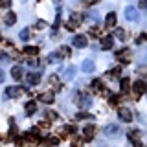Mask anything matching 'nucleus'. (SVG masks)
<instances>
[{"label": "nucleus", "mask_w": 147, "mask_h": 147, "mask_svg": "<svg viewBox=\"0 0 147 147\" xmlns=\"http://www.w3.org/2000/svg\"><path fill=\"white\" fill-rule=\"evenodd\" d=\"M83 18H85V17H83V15H81V13H72V17H70V20H68V22H66V30H68V31H74V30H76V28H77V26H81V22H83Z\"/></svg>", "instance_id": "f257e3e1"}, {"label": "nucleus", "mask_w": 147, "mask_h": 147, "mask_svg": "<svg viewBox=\"0 0 147 147\" xmlns=\"http://www.w3.org/2000/svg\"><path fill=\"white\" fill-rule=\"evenodd\" d=\"M74 101H76V105H77L79 109H86V107H90V105H92V99H90L86 94H77Z\"/></svg>", "instance_id": "f03ea898"}, {"label": "nucleus", "mask_w": 147, "mask_h": 147, "mask_svg": "<svg viewBox=\"0 0 147 147\" xmlns=\"http://www.w3.org/2000/svg\"><path fill=\"white\" fill-rule=\"evenodd\" d=\"M118 116H119L121 121L129 123V121H132V110L131 109H125V107H119L118 109Z\"/></svg>", "instance_id": "7ed1b4c3"}, {"label": "nucleus", "mask_w": 147, "mask_h": 147, "mask_svg": "<svg viewBox=\"0 0 147 147\" xmlns=\"http://www.w3.org/2000/svg\"><path fill=\"white\" fill-rule=\"evenodd\" d=\"M125 18H127V20H132V22H138V20H140V15H138L136 7L127 6L125 7Z\"/></svg>", "instance_id": "20e7f679"}, {"label": "nucleus", "mask_w": 147, "mask_h": 147, "mask_svg": "<svg viewBox=\"0 0 147 147\" xmlns=\"http://www.w3.org/2000/svg\"><path fill=\"white\" fill-rule=\"evenodd\" d=\"M147 92V83L145 81H136L134 83V99H138V96Z\"/></svg>", "instance_id": "39448f33"}, {"label": "nucleus", "mask_w": 147, "mask_h": 147, "mask_svg": "<svg viewBox=\"0 0 147 147\" xmlns=\"http://www.w3.org/2000/svg\"><path fill=\"white\" fill-rule=\"evenodd\" d=\"M116 57L121 63H129V61H131V57H132V53H131V50H129V48H123V50H119V52L116 53Z\"/></svg>", "instance_id": "423d86ee"}, {"label": "nucleus", "mask_w": 147, "mask_h": 147, "mask_svg": "<svg viewBox=\"0 0 147 147\" xmlns=\"http://www.w3.org/2000/svg\"><path fill=\"white\" fill-rule=\"evenodd\" d=\"M72 44L76 46V48H85V46L88 44V39H86L85 35H76L74 40H72Z\"/></svg>", "instance_id": "0eeeda50"}, {"label": "nucleus", "mask_w": 147, "mask_h": 147, "mask_svg": "<svg viewBox=\"0 0 147 147\" xmlns=\"http://www.w3.org/2000/svg\"><path fill=\"white\" fill-rule=\"evenodd\" d=\"M94 68H96V64H94L92 59H85L83 64H81V70L85 72V74H92V72H94Z\"/></svg>", "instance_id": "6e6552de"}, {"label": "nucleus", "mask_w": 147, "mask_h": 147, "mask_svg": "<svg viewBox=\"0 0 147 147\" xmlns=\"http://www.w3.org/2000/svg\"><path fill=\"white\" fill-rule=\"evenodd\" d=\"M103 132L107 136H116V134H119V127L114 125V123H110V125H105L103 127Z\"/></svg>", "instance_id": "1a4fd4ad"}, {"label": "nucleus", "mask_w": 147, "mask_h": 147, "mask_svg": "<svg viewBox=\"0 0 147 147\" xmlns=\"http://www.w3.org/2000/svg\"><path fill=\"white\" fill-rule=\"evenodd\" d=\"M22 92H24V90H22V86H7L6 94H7V98H18Z\"/></svg>", "instance_id": "9d476101"}, {"label": "nucleus", "mask_w": 147, "mask_h": 147, "mask_svg": "<svg viewBox=\"0 0 147 147\" xmlns=\"http://www.w3.org/2000/svg\"><path fill=\"white\" fill-rule=\"evenodd\" d=\"M94 132H96L94 125H86L83 129V138H85V140H92V138H94Z\"/></svg>", "instance_id": "9b49d317"}, {"label": "nucleus", "mask_w": 147, "mask_h": 147, "mask_svg": "<svg viewBox=\"0 0 147 147\" xmlns=\"http://www.w3.org/2000/svg\"><path fill=\"white\" fill-rule=\"evenodd\" d=\"M116 26V13H109L107 17H105V28H114Z\"/></svg>", "instance_id": "f8f14e48"}, {"label": "nucleus", "mask_w": 147, "mask_h": 147, "mask_svg": "<svg viewBox=\"0 0 147 147\" xmlns=\"http://www.w3.org/2000/svg\"><path fill=\"white\" fill-rule=\"evenodd\" d=\"M22 76H24V70H22L20 66H13V70H11V77H13V79H15V81H20Z\"/></svg>", "instance_id": "ddd939ff"}, {"label": "nucleus", "mask_w": 147, "mask_h": 147, "mask_svg": "<svg viewBox=\"0 0 147 147\" xmlns=\"http://www.w3.org/2000/svg\"><path fill=\"white\" fill-rule=\"evenodd\" d=\"M112 42H114V39L110 35L103 37V39H101V48H103V50H110V48H112Z\"/></svg>", "instance_id": "4468645a"}, {"label": "nucleus", "mask_w": 147, "mask_h": 147, "mask_svg": "<svg viewBox=\"0 0 147 147\" xmlns=\"http://www.w3.org/2000/svg\"><path fill=\"white\" fill-rule=\"evenodd\" d=\"M28 83H30V85H37V83L40 81V74H37V72H31V74H28Z\"/></svg>", "instance_id": "2eb2a0df"}, {"label": "nucleus", "mask_w": 147, "mask_h": 147, "mask_svg": "<svg viewBox=\"0 0 147 147\" xmlns=\"http://www.w3.org/2000/svg\"><path fill=\"white\" fill-rule=\"evenodd\" d=\"M53 99H55L53 92H44V94L40 96V101H44V103H53Z\"/></svg>", "instance_id": "dca6fc26"}, {"label": "nucleus", "mask_w": 147, "mask_h": 147, "mask_svg": "<svg viewBox=\"0 0 147 147\" xmlns=\"http://www.w3.org/2000/svg\"><path fill=\"white\" fill-rule=\"evenodd\" d=\"M4 22H6V26H13L17 22V15L15 13H7L6 18H4Z\"/></svg>", "instance_id": "f3484780"}, {"label": "nucleus", "mask_w": 147, "mask_h": 147, "mask_svg": "<svg viewBox=\"0 0 147 147\" xmlns=\"http://www.w3.org/2000/svg\"><path fill=\"white\" fill-rule=\"evenodd\" d=\"M129 140H131V142H138V140H140V131H138V129L129 131Z\"/></svg>", "instance_id": "a211bd4d"}, {"label": "nucleus", "mask_w": 147, "mask_h": 147, "mask_svg": "<svg viewBox=\"0 0 147 147\" xmlns=\"http://www.w3.org/2000/svg\"><path fill=\"white\" fill-rule=\"evenodd\" d=\"M37 110V105L33 103V101H30V103H26V114L28 116H30V114H33Z\"/></svg>", "instance_id": "6ab92c4d"}, {"label": "nucleus", "mask_w": 147, "mask_h": 147, "mask_svg": "<svg viewBox=\"0 0 147 147\" xmlns=\"http://www.w3.org/2000/svg\"><path fill=\"white\" fill-rule=\"evenodd\" d=\"M24 52H26L28 55H37V53H39V48H37V46H26Z\"/></svg>", "instance_id": "aec40b11"}, {"label": "nucleus", "mask_w": 147, "mask_h": 147, "mask_svg": "<svg viewBox=\"0 0 147 147\" xmlns=\"http://www.w3.org/2000/svg\"><path fill=\"white\" fill-rule=\"evenodd\" d=\"M127 31L125 30H123V28H118V30H116V37H118V39H121V40H125L127 39Z\"/></svg>", "instance_id": "412c9836"}, {"label": "nucleus", "mask_w": 147, "mask_h": 147, "mask_svg": "<svg viewBox=\"0 0 147 147\" xmlns=\"http://www.w3.org/2000/svg\"><path fill=\"white\" fill-rule=\"evenodd\" d=\"M101 85H103L101 79H94V81H92V90H94V92H101Z\"/></svg>", "instance_id": "4be33fe9"}, {"label": "nucleus", "mask_w": 147, "mask_h": 147, "mask_svg": "<svg viewBox=\"0 0 147 147\" xmlns=\"http://www.w3.org/2000/svg\"><path fill=\"white\" fill-rule=\"evenodd\" d=\"M48 81L55 86V90H61V86H59V79H57V76H55V74H53V76H50V79H48Z\"/></svg>", "instance_id": "5701e85b"}, {"label": "nucleus", "mask_w": 147, "mask_h": 147, "mask_svg": "<svg viewBox=\"0 0 147 147\" xmlns=\"http://www.w3.org/2000/svg\"><path fill=\"white\" fill-rule=\"evenodd\" d=\"M109 74V77H118L119 74H121V66H116V68H112L110 72H107Z\"/></svg>", "instance_id": "b1692460"}, {"label": "nucleus", "mask_w": 147, "mask_h": 147, "mask_svg": "<svg viewBox=\"0 0 147 147\" xmlns=\"http://www.w3.org/2000/svg\"><path fill=\"white\" fill-rule=\"evenodd\" d=\"M129 86H131V79H129V77H123V79H121V90L127 92Z\"/></svg>", "instance_id": "393cba45"}, {"label": "nucleus", "mask_w": 147, "mask_h": 147, "mask_svg": "<svg viewBox=\"0 0 147 147\" xmlns=\"http://www.w3.org/2000/svg\"><path fill=\"white\" fill-rule=\"evenodd\" d=\"M46 116H48L50 121H55V119L59 118V114H57V112H53V110H46Z\"/></svg>", "instance_id": "a878e982"}, {"label": "nucleus", "mask_w": 147, "mask_h": 147, "mask_svg": "<svg viewBox=\"0 0 147 147\" xmlns=\"http://www.w3.org/2000/svg\"><path fill=\"white\" fill-rule=\"evenodd\" d=\"M74 74H76V68L70 66V68H66V72H64V77H66V79H72Z\"/></svg>", "instance_id": "bb28decb"}, {"label": "nucleus", "mask_w": 147, "mask_h": 147, "mask_svg": "<svg viewBox=\"0 0 147 147\" xmlns=\"http://www.w3.org/2000/svg\"><path fill=\"white\" fill-rule=\"evenodd\" d=\"M59 55H63L64 59H68V57H70V48H68V46H63V48H61V53H59Z\"/></svg>", "instance_id": "cd10ccee"}, {"label": "nucleus", "mask_w": 147, "mask_h": 147, "mask_svg": "<svg viewBox=\"0 0 147 147\" xmlns=\"http://www.w3.org/2000/svg\"><path fill=\"white\" fill-rule=\"evenodd\" d=\"M30 37H31V33H30V30H28V28H26V30H22V31H20V39H22V40H28Z\"/></svg>", "instance_id": "c85d7f7f"}, {"label": "nucleus", "mask_w": 147, "mask_h": 147, "mask_svg": "<svg viewBox=\"0 0 147 147\" xmlns=\"http://www.w3.org/2000/svg\"><path fill=\"white\" fill-rule=\"evenodd\" d=\"M48 61L50 63H59V61H61V55H59V53H52L48 57Z\"/></svg>", "instance_id": "c756f323"}, {"label": "nucleus", "mask_w": 147, "mask_h": 147, "mask_svg": "<svg viewBox=\"0 0 147 147\" xmlns=\"http://www.w3.org/2000/svg\"><path fill=\"white\" fill-rule=\"evenodd\" d=\"M145 42H147V33H142V35L136 39V44H145Z\"/></svg>", "instance_id": "7c9ffc66"}, {"label": "nucleus", "mask_w": 147, "mask_h": 147, "mask_svg": "<svg viewBox=\"0 0 147 147\" xmlns=\"http://www.w3.org/2000/svg\"><path fill=\"white\" fill-rule=\"evenodd\" d=\"M9 6H11V0H0V7L2 9H7Z\"/></svg>", "instance_id": "2f4dec72"}, {"label": "nucleus", "mask_w": 147, "mask_h": 147, "mask_svg": "<svg viewBox=\"0 0 147 147\" xmlns=\"http://www.w3.org/2000/svg\"><path fill=\"white\" fill-rule=\"evenodd\" d=\"M86 118H92V116H90V114H86V112H79V114L76 116L77 121H79V119H86Z\"/></svg>", "instance_id": "473e14b6"}, {"label": "nucleus", "mask_w": 147, "mask_h": 147, "mask_svg": "<svg viewBox=\"0 0 147 147\" xmlns=\"http://www.w3.org/2000/svg\"><path fill=\"white\" fill-rule=\"evenodd\" d=\"M90 35H92V37H99V35H101L99 28H92V30H90Z\"/></svg>", "instance_id": "72a5a7b5"}, {"label": "nucleus", "mask_w": 147, "mask_h": 147, "mask_svg": "<svg viewBox=\"0 0 147 147\" xmlns=\"http://www.w3.org/2000/svg\"><path fill=\"white\" fill-rule=\"evenodd\" d=\"M0 63H2V64L9 63V57H7V53H0Z\"/></svg>", "instance_id": "f704fd0d"}, {"label": "nucleus", "mask_w": 147, "mask_h": 147, "mask_svg": "<svg viewBox=\"0 0 147 147\" xmlns=\"http://www.w3.org/2000/svg\"><path fill=\"white\" fill-rule=\"evenodd\" d=\"M109 103H110V105H112V107H116V105L119 103V99L116 98V96H112V98H110V99H109Z\"/></svg>", "instance_id": "c9c22d12"}, {"label": "nucleus", "mask_w": 147, "mask_h": 147, "mask_svg": "<svg viewBox=\"0 0 147 147\" xmlns=\"http://www.w3.org/2000/svg\"><path fill=\"white\" fill-rule=\"evenodd\" d=\"M83 144V142H81V138H74V140H72V145H76V147H79Z\"/></svg>", "instance_id": "e433bc0d"}, {"label": "nucleus", "mask_w": 147, "mask_h": 147, "mask_svg": "<svg viewBox=\"0 0 147 147\" xmlns=\"http://www.w3.org/2000/svg\"><path fill=\"white\" fill-rule=\"evenodd\" d=\"M48 127H50V125H48V121H40V123H39V129H44V131H46Z\"/></svg>", "instance_id": "4c0bfd02"}, {"label": "nucleus", "mask_w": 147, "mask_h": 147, "mask_svg": "<svg viewBox=\"0 0 147 147\" xmlns=\"http://www.w3.org/2000/svg\"><path fill=\"white\" fill-rule=\"evenodd\" d=\"M140 9H147V0H140Z\"/></svg>", "instance_id": "58836bf2"}, {"label": "nucleus", "mask_w": 147, "mask_h": 147, "mask_svg": "<svg viewBox=\"0 0 147 147\" xmlns=\"http://www.w3.org/2000/svg\"><path fill=\"white\" fill-rule=\"evenodd\" d=\"M96 2H99V0H85V4H86V6H94Z\"/></svg>", "instance_id": "ea45409f"}, {"label": "nucleus", "mask_w": 147, "mask_h": 147, "mask_svg": "<svg viewBox=\"0 0 147 147\" xmlns=\"http://www.w3.org/2000/svg\"><path fill=\"white\" fill-rule=\"evenodd\" d=\"M44 26H46V24H44V20H39V22H37V28H39V30H42Z\"/></svg>", "instance_id": "a19ab883"}, {"label": "nucleus", "mask_w": 147, "mask_h": 147, "mask_svg": "<svg viewBox=\"0 0 147 147\" xmlns=\"http://www.w3.org/2000/svg\"><path fill=\"white\" fill-rule=\"evenodd\" d=\"M28 64H30V66H35L37 61H35V59H28Z\"/></svg>", "instance_id": "79ce46f5"}, {"label": "nucleus", "mask_w": 147, "mask_h": 147, "mask_svg": "<svg viewBox=\"0 0 147 147\" xmlns=\"http://www.w3.org/2000/svg\"><path fill=\"white\" fill-rule=\"evenodd\" d=\"M4 79H6V76H4V72H2V70H0V83H2Z\"/></svg>", "instance_id": "37998d69"}, {"label": "nucleus", "mask_w": 147, "mask_h": 147, "mask_svg": "<svg viewBox=\"0 0 147 147\" xmlns=\"http://www.w3.org/2000/svg\"><path fill=\"white\" fill-rule=\"evenodd\" d=\"M15 147H24V145H22V142H17V144H15Z\"/></svg>", "instance_id": "c03bdc74"}, {"label": "nucleus", "mask_w": 147, "mask_h": 147, "mask_svg": "<svg viewBox=\"0 0 147 147\" xmlns=\"http://www.w3.org/2000/svg\"><path fill=\"white\" fill-rule=\"evenodd\" d=\"M53 2H61V0H53Z\"/></svg>", "instance_id": "a18cd8bd"}]
</instances>
